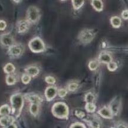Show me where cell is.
Instances as JSON below:
<instances>
[{"label":"cell","instance_id":"8d00e7d4","mask_svg":"<svg viewBox=\"0 0 128 128\" xmlns=\"http://www.w3.org/2000/svg\"><path fill=\"white\" fill-rule=\"evenodd\" d=\"M118 128H126V127L124 126V125L121 124V125H120V126H118Z\"/></svg>","mask_w":128,"mask_h":128},{"label":"cell","instance_id":"9a60e30c","mask_svg":"<svg viewBox=\"0 0 128 128\" xmlns=\"http://www.w3.org/2000/svg\"><path fill=\"white\" fill-rule=\"evenodd\" d=\"M11 113V108L7 104H4L0 107V116H9Z\"/></svg>","mask_w":128,"mask_h":128},{"label":"cell","instance_id":"4dcf8cb0","mask_svg":"<svg viewBox=\"0 0 128 128\" xmlns=\"http://www.w3.org/2000/svg\"><path fill=\"white\" fill-rule=\"evenodd\" d=\"M90 125H91L92 128H100V124L97 121H92L90 122Z\"/></svg>","mask_w":128,"mask_h":128},{"label":"cell","instance_id":"f546056e","mask_svg":"<svg viewBox=\"0 0 128 128\" xmlns=\"http://www.w3.org/2000/svg\"><path fill=\"white\" fill-rule=\"evenodd\" d=\"M78 87V85L76 83H71L69 85L68 89L70 91H74Z\"/></svg>","mask_w":128,"mask_h":128},{"label":"cell","instance_id":"7a4b0ae2","mask_svg":"<svg viewBox=\"0 0 128 128\" xmlns=\"http://www.w3.org/2000/svg\"><path fill=\"white\" fill-rule=\"evenodd\" d=\"M52 112L54 116L58 118H66L69 115V108L63 102H57L53 106Z\"/></svg>","mask_w":128,"mask_h":128},{"label":"cell","instance_id":"e0dca14e","mask_svg":"<svg viewBox=\"0 0 128 128\" xmlns=\"http://www.w3.org/2000/svg\"><path fill=\"white\" fill-rule=\"evenodd\" d=\"M94 8L98 11H101L103 9V2L101 1H92L91 2Z\"/></svg>","mask_w":128,"mask_h":128},{"label":"cell","instance_id":"30bf717a","mask_svg":"<svg viewBox=\"0 0 128 128\" xmlns=\"http://www.w3.org/2000/svg\"><path fill=\"white\" fill-rule=\"evenodd\" d=\"M14 122V118L12 116H6L0 118V125L4 128L12 124Z\"/></svg>","mask_w":128,"mask_h":128},{"label":"cell","instance_id":"83f0119b","mask_svg":"<svg viewBox=\"0 0 128 128\" xmlns=\"http://www.w3.org/2000/svg\"><path fill=\"white\" fill-rule=\"evenodd\" d=\"M46 81L48 84H53L56 82V80L52 76H48V77L46 78Z\"/></svg>","mask_w":128,"mask_h":128},{"label":"cell","instance_id":"1f68e13d","mask_svg":"<svg viewBox=\"0 0 128 128\" xmlns=\"http://www.w3.org/2000/svg\"><path fill=\"white\" fill-rule=\"evenodd\" d=\"M58 94L61 98L64 97V96H66V94H67V91H66V90H64V89H61V90L59 91Z\"/></svg>","mask_w":128,"mask_h":128},{"label":"cell","instance_id":"277c9868","mask_svg":"<svg viewBox=\"0 0 128 128\" xmlns=\"http://www.w3.org/2000/svg\"><path fill=\"white\" fill-rule=\"evenodd\" d=\"M95 36V34L92 30H84L80 32L79 39L82 42L87 44L92 41Z\"/></svg>","mask_w":128,"mask_h":128},{"label":"cell","instance_id":"cb8c5ba5","mask_svg":"<svg viewBox=\"0 0 128 128\" xmlns=\"http://www.w3.org/2000/svg\"><path fill=\"white\" fill-rule=\"evenodd\" d=\"M95 100V97L92 93H88L85 96V101L88 103H93Z\"/></svg>","mask_w":128,"mask_h":128},{"label":"cell","instance_id":"2e32d148","mask_svg":"<svg viewBox=\"0 0 128 128\" xmlns=\"http://www.w3.org/2000/svg\"><path fill=\"white\" fill-rule=\"evenodd\" d=\"M111 22L112 26L116 28H120L121 25V20L120 18L118 17V16H114L111 19Z\"/></svg>","mask_w":128,"mask_h":128},{"label":"cell","instance_id":"9c48e42d","mask_svg":"<svg viewBox=\"0 0 128 128\" xmlns=\"http://www.w3.org/2000/svg\"><path fill=\"white\" fill-rule=\"evenodd\" d=\"M57 94V89L53 86H50L46 89L45 96L48 101H52Z\"/></svg>","mask_w":128,"mask_h":128},{"label":"cell","instance_id":"7402d4cb","mask_svg":"<svg viewBox=\"0 0 128 128\" xmlns=\"http://www.w3.org/2000/svg\"><path fill=\"white\" fill-rule=\"evenodd\" d=\"M98 62L97 61H95V60H92V61H90V63H89V68L91 71H94V70H96L98 68Z\"/></svg>","mask_w":128,"mask_h":128},{"label":"cell","instance_id":"484cf974","mask_svg":"<svg viewBox=\"0 0 128 128\" xmlns=\"http://www.w3.org/2000/svg\"><path fill=\"white\" fill-rule=\"evenodd\" d=\"M108 68L110 71H116V69L118 68V65L116 62H111L110 63H109L108 64Z\"/></svg>","mask_w":128,"mask_h":128},{"label":"cell","instance_id":"4fadbf2b","mask_svg":"<svg viewBox=\"0 0 128 128\" xmlns=\"http://www.w3.org/2000/svg\"><path fill=\"white\" fill-rule=\"evenodd\" d=\"M99 61L102 63L109 64L112 62V57L108 53H102L100 56Z\"/></svg>","mask_w":128,"mask_h":128},{"label":"cell","instance_id":"5b68a950","mask_svg":"<svg viewBox=\"0 0 128 128\" xmlns=\"http://www.w3.org/2000/svg\"><path fill=\"white\" fill-rule=\"evenodd\" d=\"M40 18V11L35 6H31L28 10V20L29 22H36Z\"/></svg>","mask_w":128,"mask_h":128},{"label":"cell","instance_id":"7c38bea8","mask_svg":"<svg viewBox=\"0 0 128 128\" xmlns=\"http://www.w3.org/2000/svg\"><path fill=\"white\" fill-rule=\"evenodd\" d=\"M98 113L101 115L104 118L106 119H112V113L111 112V110L108 108H103L101 110L98 111Z\"/></svg>","mask_w":128,"mask_h":128},{"label":"cell","instance_id":"d6986e66","mask_svg":"<svg viewBox=\"0 0 128 128\" xmlns=\"http://www.w3.org/2000/svg\"><path fill=\"white\" fill-rule=\"evenodd\" d=\"M30 112L34 116H36L39 112V104L32 103L30 106Z\"/></svg>","mask_w":128,"mask_h":128},{"label":"cell","instance_id":"f1b7e54d","mask_svg":"<svg viewBox=\"0 0 128 128\" xmlns=\"http://www.w3.org/2000/svg\"><path fill=\"white\" fill-rule=\"evenodd\" d=\"M70 128H86L83 124L80 123V122H76V123L73 124L71 126Z\"/></svg>","mask_w":128,"mask_h":128},{"label":"cell","instance_id":"e575fe53","mask_svg":"<svg viewBox=\"0 0 128 128\" xmlns=\"http://www.w3.org/2000/svg\"><path fill=\"white\" fill-rule=\"evenodd\" d=\"M122 17L124 20H128V10H124L122 11Z\"/></svg>","mask_w":128,"mask_h":128},{"label":"cell","instance_id":"8fae6325","mask_svg":"<svg viewBox=\"0 0 128 128\" xmlns=\"http://www.w3.org/2000/svg\"><path fill=\"white\" fill-rule=\"evenodd\" d=\"M30 27V22L28 21H21L17 25L18 31L20 33L24 32L28 30Z\"/></svg>","mask_w":128,"mask_h":128},{"label":"cell","instance_id":"d6a6232c","mask_svg":"<svg viewBox=\"0 0 128 128\" xmlns=\"http://www.w3.org/2000/svg\"><path fill=\"white\" fill-rule=\"evenodd\" d=\"M6 28V22L3 20H0V31L4 30Z\"/></svg>","mask_w":128,"mask_h":128},{"label":"cell","instance_id":"ac0fdd59","mask_svg":"<svg viewBox=\"0 0 128 128\" xmlns=\"http://www.w3.org/2000/svg\"><path fill=\"white\" fill-rule=\"evenodd\" d=\"M15 71V67L11 63H8L4 67V71L6 74L12 73Z\"/></svg>","mask_w":128,"mask_h":128},{"label":"cell","instance_id":"52a82bcc","mask_svg":"<svg viewBox=\"0 0 128 128\" xmlns=\"http://www.w3.org/2000/svg\"><path fill=\"white\" fill-rule=\"evenodd\" d=\"M23 49L20 45H12L10 47L8 50V53L10 56L17 57L20 56L22 53Z\"/></svg>","mask_w":128,"mask_h":128},{"label":"cell","instance_id":"8992f818","mask_svg":"<svg viewBox=\"0 0 128 128\" xmlns=\"http://www.w3.org/2000/svg\"><path fill=\"white\" fill-rule=\"evenodd\" d=\"M0 42L3 46L11 47L14 45V39L10 34H3L0 36Z\"/></svg>","mask_w":128,"mask_h":128},{"label":"cell","instance_id":"4316f807","mask_svg":"<svg viewBox=\"0 0 128 128\" xmlns=\"http://www.w3.org/2000/svg\"><path fill=\"white\" fill-rule=\"evenodd\" d=\"M21 80H22V82L26 84H28L30 82V81H31V76L28 74H24L22 76Z\"/></svg>","mask_w":128,"mask_h":128},{"label":"cell","instance_id":"ba28073f","mask_svg":"<svg viewBox=\"0 0 128 128\" xmlns=\"http://www.w3.org/2000/svg\"><path fill=\"white\" fill-rule=\"evenodd\" d=\"M117 98H115L110 105V109L111 110L112 114L114 115H117L119 112L120 108V104H121V101Z\"/></svg>","mask_w":128,"mask_h":128},{"label":"cell","instance_id":"d590c367","mask_svg":"<svg viewBox=\"0 0 128 128\" xmlns=\"http://www.w3.org/2000/svg\"><path fill=\"white\" fill-rule=\"evenodd\" d=\"M4 128H17V126H16V124H12L10 125V126H7V127H5Z\"/></svg>","mask_w":128,"mask_h":128},{"label":"cell","instance_id":"836d02e7","mask_svg":"<svg viewBox=\"0 0 128 128\" xmlns=\"http://www.w3.org/2000/svg\"><path fill=\"white\" fill-rule=\"evenodd\" d=\"M76 116H78V118H82L85 116V113L83 112V111H76V112H75Z\"/></svg>","mask_w":128,"mask_h":128},{"label":"cell","instance_id":"d4e9b609","mask_svg":"<svg viewBox=\"0 0 128 128\" xmlns=\"http://www.w3.org/2000/svg\"><path fill=\"white\" fill-rule=\"evenodd\" d=\"M96 106L93 103H87L86 106V110H87L88 112H93L96 110Z\"/></svg>","mask_w":128,"mask_h":128},{"label":"cell","instance_id":"5bb4252c","mask_svg":"<svg viewBox=\"0 0 128 128\" xmlns=\"http://www.w3.org/2000/svg\"><path fill=\"white\" fill-rule=\"evenodd\" d=\"M26 71L27 72L28 74L30 75V76H32V77L36 76L40 72L39 69L35 66H31V67L28 68L26 70Z\"/></svg>","mask_w":128,"mask_h":128},{"label":"cell","instance_id":"603a6c76","mask_svg":"<svg viewBox=\"0 0 128 128\" xmlns=\"http://www.w3.org/2000/svg\"><path fill=\"white\" fill-rule=\"evenodd\" d=\"M72 4H73L74 8L76 10H79L82 6V5L84 3V1H72Z\"/></svg>","mask_w":128,"mask_h":128},{"label":"cell","instance_id":"3957f363","mask_svg":"<svg viewBox=\"0 0 128 128\" xmlns=\"http://www.w3.org/2000/svg\"><path fill=\"white\" fill-rule=\"evenodd\" d=\"M29 48L34 52H41L45 50V44L40 38H36L29 43Z\"/></svg>","mask_w":128,"mask_h":128},{"label":"cell","instance_id":"ffe728a7","mask_svg":"<svg viewBox=\"0 0 128 128\" xmlns=\"http://www.w3.org/2000/svg\"><path fill=\"white\" fill-rule=\"evenodd\" d=\"M28 100H30V101L32 102V104H40L41 101H42L41 99L37 95H31V96H30V97L28 98Z\"/></svg>","mask_w":128,"mask_h":128},{"label":"cell","instance_id":"6da1fadb","mask_svg":"<svg viewBox=\"0 0 128 128\" xmlns=\"http://www.w3.org/2000/svg\"><path fill=\"white\" fill-rule=\"evenodd\" d=\"M11 103L12 106V114L16 117H18L20 115L23 108L24 100L21 94H16L11 97Z\"/></svg>","mask_w":128,"mask_h":128},{"label":"cell","instance_id":"74e56055","mask_svg":"<svg viewBox=\"0 0 128 128\" xmlns=\"http://www.w3.org/2000/svg\"></svg>","mask_w":128,"mask_h":128},{"label":"cell","instance_id":"44dd1931","mask_svg":"<svg viewBox=\"0 0 128 128\" xmlns=\"http://www.w3.org/2000/svg\"><path fill=\"white\" fill-rule=\"evenodd\" d=\"M6 81L8 85H13L16 83V78L12 75L9 74L6 77Z\"/></svg>","mask_w":128,"mask_h":128}]
</instances>
